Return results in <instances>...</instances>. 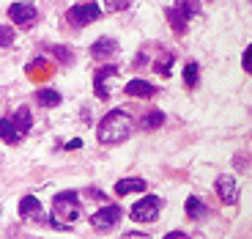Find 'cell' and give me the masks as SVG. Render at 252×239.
Segmentation results:
<instances>
[{
	"label": "cell",
	"instance_id": "cell-1",
	"mask_svg": "<svg viewBox=\"0 0 252 239\" xmlns=\"http://www.w3.org/2000/svg\"><path fill=\"white\" fill-rule=\"evenodd\" d=\"M132 126H134L132 116L121 107H115V110L101 116V121L96 124V138H99L101 146H121L124 140H129Z\"/></svg>",
	"mask_w": 252,
	"mask_h": 239
},
{
	"label": "cell",
	"instance_id": "cell-2",
	"mask_svg": "<svg viewBox=\"0 0 252 239\" xmlns=\"http://www.w3.org/2000/svg\"><path fill=\"white\" fill-rule=\"evenodd\" d=\"M82 214V201L74 190H63L52 195V217H61V223H74Z\"/></svg>",
	"mask_w": 252,
	"mask_h": 239
},
{
	"label": "cell",
	"instance_id": "cell-3",
	"mask_svg": "<svg viewBox=\"0 0 252 239\" xmlns=\"http://www.w3.org/2000/svg\"><path fill=\"white\" fill-rule=\"evenodd\" d=\"M66 19H69L71 28H88L96 19H101V6L96 0H82V3H74L66 11Z\"/></svg>",
	"mask_w": 252,
	"mask_h": 239
},
{
	"label": "cell",
	"instance_id": "cell-4",
	"mask_svg": "<svg viewBox=\"0 0 252 239\" xmlns=\"http://www.w3.org/2000/svg\"><path fill=\"white\" fill-rule=\"evenodd\" d=\"M159 212H162V198H159V195H143L137 203H132L129 217H132L134 223H157Z\"/></svg>",
	"mask_w": 252,
	"mask_h": 239
},
{
	"label": "cell",
	"instance_id": "cell-5",
	"mask_svg": "<svg viewBox=\"0 0 252 239\" xmlns=\"http://www.w3.org/2000/svg\"><path fill=\"white\" fill-rule=\"evenodd\" d=\"M8 19H11L17 28H22V31H28V28L36 25L38 19V8L33 6L31 0H19V3H11L8 6Z\"/></svg>",
	"mask_w": 252,
	"mask_h": 239
},
{
	"label": "cell",
	"instance_id": "cell-6",
	"mask_svg": "<svg viewBox=\"0 0 252 239\" xmlns=\"http://www.w3.org/2000/svg\"><path fill=\"white\" fill-rule=\"evenodd\" d=\"M121 217H124L121 206H115V203H107V206L96 209V212L91 214V226H94L99 234H107V231H113V228L121 223Z\"/></svg>",
	"mask_w": 252,
	"mask_h": 239
},
{
	"label": "cell",
	"instance_id": "cell-7",
	"mask_svg": "<svg viewBox=\"0 0 252 239\" xmlns=\"http://www.w3.org/2000/svg\"><path fill=\"white\" fill-rule=\"evenodd\" d=\"M217 195H220L222 203H227V206H236L239 203V182H236L233 173H220L217 176Z\"/></svg>",
	"mask_w": 252,
	"mask_h": 239
},
{
	"label": "cell",
	"instance_id": "cell-8",
	"mask_svg": "<svg viewBox=\"0 0 252 239\" xmlns=\"http://www.w3.org/2000/svg\"><path fill=\"white\" fill-rule=\"evenodd\" d=\"M115 75H118V66H113V63L101 66V69L94 75V94H96V99H101V102H107V99H110L107 80H110V77H115Z\"/></svg>",
	"mask_w": 252,
	"mask_h": 239
},
{
	"label": "cell",
	"instance_id": "cell-9",
	"mask_svg": "<svg viewBox=\"0 0 252 239\" xmlns=\"http://www.w3.org/2000/svg\"><path fill=\"white\" fill-rule=\"evenodd\" d=\"M124 94L126 96H137V99H151V96L157 94V85H151V82L143 80V77H134V80H129L124 85Z\"/></svg>",
	"mask_w": 252,
	"mask_h": 239
},
{
	"label": "cell",
	"instance_id": "cell-10",
	"mask_svg": "<svg viewBox=\"0 0 252 239\" xmlns=\"http://www.w3.org/2000/svg\"><path fill=\"white\" fill-rule=\"evenodd\" d=\"M115 52H118V41L110 39V36H101L91 44V58H96V61H107V58H113Z\"/></svg>",
	"mask_w": 252,
	"mask_h": 239
},
{
	"label": "cell",
	"instance_id": "cell-11",
	"mask_svg": "<svg viewBox=\"0 0 252 239\" xmlns=\"http://www.w3.org/2000/svg\"><path fill=\"white\" fill-rule=\"evenodd\" d=\"M17 212H19V217H25V220H41V201H38L36 195H22Z\"/></svg>",
	"mask_w": 252,
	"mask_h": 239
},
{
	"label": "cell",
	"instance_id": "cell-12",
	"mask_svg": "<svg viewBox=\"0 0 252 239\" xmlns=\"http://www.w3.org/2000/svg\"><path fill=\"white\" fill-rule=\"evenodd\" d=\"M148 182L140 176H129V179H118L115 182V195H132V193H145Z\"/></svg>",
	"mask_w": 252,
	"mask_h": 239
},
{
	"label": "cell",
	"instance_id": "cell-13",
	"mask_svg": "<svg viewBox=\"0 0 252 239\" xmlns=\"http://www.w3.org/2000/svg\"><path fill=\"white\" fill-rule=\"evenodd\" d=\"M184 212H187L189 220H203V217H208V206L197 198V195H189L187 203H184Z\"/></svg>",
	"mask_w": 252,
	"mask_h": 239
},
{
	"label": "cell",
	"instance_id": "cell-14",
	"mask_svg": "<svg viewBox=\"0 0 252 239\" xmlns=\"http://www.w3.org/2000/svg\"><path fill=\"white\" fill-rule=\"evenodd\" d=\"M11 124L17 126V132L25 138V135L33 129V116H31V110H28V107H17V113L11 116Z\"/></svg>",
	"mask_w": 252,
	"mask_h": 239
},
{
	"label": "cell",
	"instance_id": "cell-15",
	"mask_svg": "<svg viewBox=\"0 0 252 239\" xmlns=\"http://www.w3.org/2000/svg\"><path fill=\"white\" fill-rule=\"evenodd\" d=\"M164 121H167V116H164L162 110H148V113L140 119V129H145V132H154V129L164 126Z\"/></svg>",
	"mask_w": 252,
	"mask_h": 239
},
{
	"label": "cell",
	"instance_id": "cell-16",
	"mask_svg": "<svg viewBox=\"0 0 252 239\" xmlns=\"http://www.w3.org/2000/svg\"><path fill=\"white\" fill-rule=\"evenodd\" d=\"M0 140L8 146H17L22 143V135L17 132V126L11 124V119H0Z\"/></svg>",
	"mask_w": 252,
	"mask_h": 239
},
{
	"label": "cell",
	"instance_id": "cell-17",
	"mask_svg": "<svg viewBox=\"0 0 252 239\" xmlns=\"http://www.w3.org/2000/svg\"><path fill=\"white\" fill-rule=\"evenodd\" d=\"M36 102H38L41 107H61L63 96L58 94L55 88H38V91H36Z\"/></svg>",
	"mask_w": 252,
	"mask_h": 239
},
{
	"label": "cell",
	"instance_id": "cell-18",
	"mask_svg": "<svg viewBox=\"0 0 252 239\" xmlns=\"http://www.w3.org/2000/svg\"><path fill=\"white\" fill-rule=\"evenodd\" d=\"M197 82H200V63L189 61L187 66H184V85H187V88H197Z\"/></svg>",
	"mask_w": 252,
	"mask_h": 239
},
{
	"label": "cell",
	"instance_id": "cell-19",
	"mask_svg": "<svg viewBox=\"0 0 252 239\" xmlns=\"http://www.w3.org/2000/svg\"><path fill=\"white\" fill-rule=\"evenodd\" d=\"M173 8H176L181 17L192 19L195 14H200V0H176V3H173Z\"/></svg>",
	"mask_w": 252,
	"mask_h": 239
},
{
	"label": "cell",
	"instance_id": "cell-20",
	"mask_svg": "<svg viewBox=\"0 0 252 239\" xmlns=\"http://www.w3.org/2000/svg\"><path fill=\"white\" fill-rule=\"evenodd\" d=\"M167 22H170V28H173V33H176V36H184V33H187L189 19H187V17H181V14H178L173 6L167 8Z\"/></svg>",
	"mask_w": 252,
	"mask_h": 239
},
{
	"label": "cell",
	"instance_id": "cell-21",
	"mask_svg": "<svg viewBox=\"0 0 252 239\" xmlns=\"http://www.w3.org/2000/svg\"><path fill=\"white\" fill-rule=\"evenodd\" d=\"M47 50H50L61 63H74V52H71L69 47H63V44H47Z\"/></svg>",
	"mask_w": 252,
	"mask_h": 239
},
{
	"label": "cell",
	"instance_id": "cell-22",
	"mask_svg": "<svg viewBox=\"0 0 252 239\" xmlns=\"http://www.w3.org/2000/svg\"><path fill=\"white\" fill-rule=\"evenodd\" d=\"M173 61H176V58H173V52H170V55H164V58H159V61L154 63V72H157V75H162V77H167L173 72Z\"/></svg>",
	"mask_w": 252,
	"mask_h": 239
},
{
	"label": "cell",
	"instance_id": "cell-23",
	"mask_svg": "<svg viewBox=\"0 0 252 239\" xmlns=\"http://www.w3.org/2000/svg\"><path fill=\"white\" fill-rule=\"evenodd\" d=\"M132 6V0H104V11L115 14V11H126Z\"/></svg>",
	"mask_w": 252,
	"mask_h": 239
},
{
	"label": "cell",
	"instance_id": "cell-24",
	"mask_svg": "<svg viewBox=\"0 0 252 239\" xmlns=\"http://www.w3.org/2000/svg\"><path fill=\"white\" fill-rule=\"evenodd\" d=\"M11 41H14V28L0 25V50H3V47H8Z\"/></svg>",
	"mask_w": 252,
	"mask_h": 239
},
{
	"label": "cell",
	"instance_id": "cell-25",
	"mask_svg": "<svg viewBox=\"0 0 252 239\" xmlns=\"http://www.w3.org/2000/svg\"><path fill=\"white\" fill-rule=\"evenodd\" d=\"M241 66H244V72L252 69V63H250V47H244V52H241Z\"/></svg>",
	"mask_w": 252,
	"mask_h": 239
},
{
	"label": "cell",
	"instance_id": "cell-26",
	"mask_svg": "<svg viewBox=\"0 0 252 239\" xmlns=\"http://www.w3.org/2000/svg\"><path fill=\"white\" fill-rule=\"evenodd\" d=\"M80 146H82V138H71L69 143L63 146V149H66V151H74V149H80Z\"/></svg>",
	"mask_w": 252,
	"mask_h": 239
},
{
	"label": "cell",
	"instance_id": "cell-27",
	"mask_svg": "<svg viewBox=\"0 0 252 239\" xmlns=\"http://www.w3.org/2000/svg\"><path fill=\"white\" fill-rule=\"evenodd\" d=\"M164 239H189L184 231H170V234H164Z\"/></svg>",
	"mask_w": 252,
	"mask_h": 239
},
{
	"label": "cell",
	"instance_id": "cell-28",
	"mask_svg": "<svg viewBox=\"0 0 252 239\" xmlns=\"http://www.w3.org/2000/svg\"><path fill=\"white\" fill-rule=\"evenodd\" d=\"M0 212H3V209H0Z\"/></svg>",
	"mask_w": 252,
	"mask_h": 239
}]
</instances>
